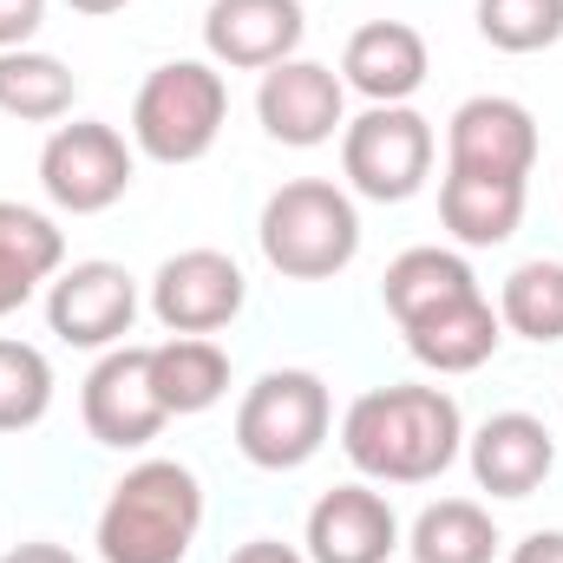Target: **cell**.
Masks as SVG:
<instances>
[{"label": "cell", "mask_w": 563, "mask_h": 563, "mask_svg": "<svg viewBox=\"0 0 563 563\" xmlns=\"http://www.w3.org/2000/svg\"><path fill=\"white\" fill-rule=\"evenodd\" d=\"M407 551H413V563H492L498 558V525L472 498H439L413 518Z\"/></svg>", "instance_id": "22"}, {"label": "cell", "mask_w": 563, "mask_h": 563, "mask_svg": "<svg viewBox=\"0 0 563 563\" xmlns=\"http://www.w3.org/2000/svg\"><path fill=\"white\" fill-rule=\"evenodd\" d=\"M308 563H387L400 551V518L374 485H334L308 511Z\"/></svg>", "instance_id": "14"}, {"label": "cell", "mask_w": 563, "mask_h": 563, "mask_svg": "<svg viewBox=\"0 0 563 563\" xmlns=\"http://www.w3.org/2000/svg\"><path fill=\"white\" fill-rule=\"evenodd\" d=\"M400 334H407V347H413L420 367H432V374H472V367H485L498 354L505 321H498V308L485 295H472V301L439 308V314H426V321L400 328Z\"/></svg>", "instance_id": "19"}, {"label": "cell", "mask_w": 563, "mask_h": 563, "mask_svg": "<svg viewBox=\"0 0 563 563\" xmlns=\"http://www.w3.org/2000/svg\"><path fill=\"white\" fill-rule=\"evenodd\" d=\"M380 295H387V314H394L400 328H413V321L439 314V308H459V301H472V295H485V288H478L472 263H465L459 250L420 243V250H400V256L387 263Z\"/></svg>", "instance_id": "17"}, {"label": "cell", "mask_w": 563, "mask_h": 563, "mask_svg": "<svg viewBox=\"0 0 563 563\" xmlns=\"http://www.w3.org/2000/svg\"><path fill=\"white\" fill-rule=\"evenodd\" d=\"M79 413H86V432H92L99 445H112V452L151 445V439L164 432V420H170L164 400H157V387H151V347H132V341L106 347L99 367L86 374Z\"/></svg>", "instance_id": "8"}, {"label": "cell", "mask_w": 563, "mask_h": 563, "mask_svg": "<svg viewBox=\"0 0 563 563\" xmlns=\"http://www.w3.org/2000/svg\"><path fill=\"white\" fill-rule=\"evenodd\" d=\"M230 563H308L295 544H282V538H250V544H236Z\"/></svg>", "instance_id": "29"}, {"label": "cell", "mask_w": 563, "mask_h": 563, "mask_svg": "<svg viewBox=\"0 0 563 563\" xmlns=\"http://www.w3.org/2000/svg\"><path fill=\"white\" fill-rule=\"evenodd\" d=\"M465 445V413L445 387H374L347 407L341 452L374 485H432Z\"/></svg>", "instance_id": "1"}, {"label": "cell", "mask_w": 563, "mask_h": 563, "mask_svg": "<svg viewBox=\"0 0 563 563\" xmlns=\"http://www.w3.org/2000/svg\"><path fill=\"white\" fill-rule=\"evenodd\" d=\"M40 20H46V0H0V53L26 46L40 33Z\"/></svg>", "instance_id": "27"}, {"label": "cell", "mask_w": 563, "mask_h": 563, "mask_svg": "<svg viewBox=\"0 0 563 563\" xmlns=\"http://www.w3.org/2000/svg\"><path fill=\"white\" fill-rule=\"evenodd\" d=\"M0 250H7L13 263H26L40 282L59 276V263H66V236H59V223L40 217V210H26V203H13V197H0Z\"/></svg>", "instance_id": "26"}, {"label": "cell", "mask_w": 563, "mask_h": 563, "mask_svg": "<svg viewBox=\"0 0 563 563\" xmlns=\"http://www.w3.org/2000/svg\"><path fill=\"white\" fill-rule=\"evenodd\" d=\"M0 563H79L66 544H13Z\"/></svg>", "instance_id": "31"}, {"label": "cell", "mask_w": 563, "mask_h": 563, "mask_svg": "<svg viewBox=\"0 0 563 563\" xmlns=\"http://www.w3.org/2000/svg\"><path fill=\"white\" fill-rule=\"evenodd\" d=\"M151 387H157L170 420L210 413L230 394V354L210 334H170V341L151 347Z\"/></svg>", "instance_id": "20"}, {"label": "cell", "mask_w": 563, "mask_h": 563, "mask_svg": "<svg viewBox=\"0 0 563 563\" xmlns=\"http://www.w3.org/2000/svg\"><path fill=\"white\" fill-rule=\"evenodd\" d=\"M79 99V79L66 73V59L53 53H33V46H13L0 53V112L20 119V125H53L66 119Z\"/></svg>", "instance_id": "21"}, {"label": "cell", "mask_w": 563, "mask_h": 563, "mask_svg": "<svg viewBox=\"0 0 563 563\" xmlns=\"http://www.w3.org/2000/svg\"><path fill=\"white\" fill-rule=\"evenodd\" d=\"M139 321V282L119 263H73L46 288V328L66 347H119Z\"/></svg>", "instance_id": "12"}, {"label": "cell", "mask_w": 563, "mask_h": 563, "mask_svg": "<svg viewBox=\"0 0 563 563\" xmlns=\"http://www.w3.org/2000/svg\"><path fill=\"white\" fill-rule=\"evenodd\" d=\"M538 164V119L505 99V92H478L452 112L445 125V170H465V177H531Z\"/></svg>", "instance_id": "11"}, {"label": "cell", "mask_w": 563, "mask_h": 563, "mask_svg": "<svg viewBox=\"0 0 563 563\" xmlns=\"http://www.w3.org/2000/svg\"><path fill=\"white\" fill-rule=\"evenodd\" d=\"M432 73V53H426L420 26L407 20H367L354 26L347 53H341V86H354L367 106H407Z\"/></svg>", "instance_id": "15"}, {"label": "cell", "mask_w": 563, "mask_h": 563, "mask_svg": "<svg viewBox=\"0 0 563 563\" xmlns=\"http://www.w3.org/2000/svg\"><path fill=\"white\" fill-rule=\"evenodd\" d=\"M498 321L538 347L563 341V263H518L498 288Z\"/></svg>", "instance_id": "23"}, {"label": "cell", "mask_w": 563, "mask_h": 563, "mask_svg": "<svg viewBox=\"0 0 563 563\" xmlns=\"http://www.w3.org/2000/svg\"><path fill=\"white\" fill-rule=\"evenodd\" d=\"M243 301H250V282L223 250H177L151 276V314L170 334H217L243 314Z\"/></svg>", "instance_id": "9"}, {"label": "cell", "mask_w": 563, "mask_h": 563, "mask_svg": "<svg viewBox=\"0 0 563 563\" xmlns=\"http://www.w3.org/2000/svg\"><path fill=\"white\" fill-rule=\"evenodd\" d=\"M203 531V485L177 459L132 465L106 511H99V558L106 563H184Z\"/></svg>", "instance_id": "2"}, {"label": "cell", "mask_w": 563, "mask_h": 563, "mask_svg": "<svg viewBox=\"0 0 563 563\" xmlns=\"http://www.w3.org/2000/svg\"><path fill=\"white\" fill-rule=\"evenodd\" d=\"M33 288H40V276H33L26 263H13V256L0 250V314L26 308V301H33Z\"/></svg>", "instance_id": "28"}, {"label": "cell", "mask_w": 563, "mask_h": 563, "mask_svg": "<svg viewBox=\"0 0 563 563\" xmlns=\"http://www.w3.org/2000/svg\"><path fill=\"white\" fill-rule=\"evenodd\" d=\"M66 7H73V13H92V20H99V13H119V7H132V0H66Z\"/></svg>", "instance_id": "32"}, {"label": "cell", "mask_w": 563, "mask_h": 563, "mask_svg": "<svg viewBox=\"0 0 563 563\" xmlns=\"http://www.w3.org/2000/svg\"><path fill=\"white\" fill-rule=\"evenodd\" d=\"M328 426H334L328 380L308 367H276L236 407V452L256 472H301L328 445Z\"/></svg>", "instance_id": "5"}, {"label": "cell", "mask_w": 563, "mask_h": 563, "mask_svg": "<svg viewBox=\"0 0 563 563\" xmlns=\"http://www.w3.org/2000/svg\"><path fill=\"white\" fill-rule=\"evenodd\" d=\"M439 223L465 250H498L525 223V184L518 177H465V170H445V184H439Z\"/></svg>", "instance_id": "18"}, {"label": "cell", "mask_w": 563, "mask_h": 563, "mask_svg": "<svg viewBox=\"0 0 563 563\" xmlns=\"http://www.w3.org/2000/svg\"><path fill=\"white\" fill-rule=\"evenodd\" d=\"M256 119L288 151H314L347 125V86L321 59H282L256 86Z\"/></svg>", "instance_id": "10"}, {"label": "cell", "mask_w": 563, "mask_h": 563, "mask_svg": "<svg viewBox=\"0 0 563 563\" xmlns=\"http://www.w3.org/2000/svg\"><path fill=\"white\" fill-rule=\"evenodd\" d=\"M511 563H563V531H531V538L511 551Z\"/></svg>", "instance_id": "30"}, {"label": "cell", "mask_w": 563, "mask_h": 563, "mask_svg": "<svg viewBox=\"0 0 563 563\" xmlns=\"http://www.w3.org/2000/svg\"><path fill=\"white\" fill-rule=\"evenodd\" d=\"M53 407V361L33 341L0 334V432H26Z\"/></svg>", "instance_id": "24"}, {"label": "cell", "mask_w": 563, "mask_h": 563, "mask_svg": "<svg viewBox=\"0 0 563 563\" xmlns=\"http://www.w3.org/2000/svg\"><path fill=\"white\" fill-rule=\"evenodd\" d=\"M230 119V86L210 59L157 66L132 99V144L151 164H197Z\"/></svg>", "instance_id": "4"}, {"label": "cell", "mask_w": 563, "mask_h": 563, "mask_svg": "<svg viewBox=\"0 0 563 563\" xmlns=\"http://www.w3.org/2000/svg\"><path fill=\"white\" fill-rule=\"evenodd\" d=\"M558 465V439L538 413H492L472 432V478L492 498H531Z\"/></svg>", "instance_id": "16"}, {"label": "cell", "mask_w": 563, "mask_h": 563, "mask_svg": "<svg viewBox=\"0 0 563 563\" xmlns=\"http://www.w3.org/2000/svg\"><path fill=\"white\" fill-rule=\"evenodd\" d=\"M263 256L288 282H334L361 256V210L328 177H288L263 203Z\"/></svg>", "instance_id": "3"}, {"label": "cell", "mask_w": 563, "mask_h": 563, "mask_svg": "<svg viewBox=\"0 0 563 563\" xmlns=\"http://www.w3.org/2000/svg\"><path fill=\"white\" fill-rule=\"evenodd\" d=\"M301 33H308L301 0H210L203 13V46L230 73H269L295 59Z\"/></svg>", "instance_id": "13"}, {"label": "cell", "mask_w": 563, "mask_h": 563, "mask_svg": "<svg viewBox=\"0 0 563 563\" xmlns=\"http://www.w3.org/2000/svg\"><path fill=\"white\" fill-rule=\"evenodd\" d=\"M432 125L413 106H367L361 119L341 125V170L354 184V197L367 203H407L420 197L432 177Z\"/></svg>", "instance_id": "6"}, {"label": "cell", "mask_w": 563, "mask_h": 563, "mask_svg": "<svg viewBox=\"0 0 563 563\" xmlns=\"http://www.w3.org/2000/svg\"><path fill=\"white\" fill-rule=\"evenodd\" d=\"M478 33L498 53H544L563 40V0H478Z\"/></svg>", "instance_id": "25"}, {"label": "cell", "mask_w": 563, "mask_h": 563, "mask_svg": "<svg viewBox=\"0 0 563 563\" xmlns=\"http://www.w3.org/2000/svg\"><path fill=\"white\" fill-rule=\"evenodd\" d=\"M132 177H139V157H132V144L119 139L106 119H73L40 151V190L59 210H73V217L112 210L132 190Z\"/></svg>", "instance_id": "7"}]
</instances>
